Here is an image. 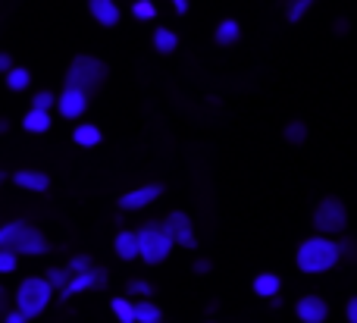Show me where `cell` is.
<instances>
[{
  "mask_svg": "<svg viewBox=\"0 0 357 323\" xmlns=\"http://www.w3.org/2000/svg\"><path fill=\"white\" fill-rule=\"evenodd\" d=\"M342 261V251H339V242L329 236H310L298 245V255H295V264L301 273H326L333 270L335 264Z\"/></svg>",
  "mask_w": 357,
  "mask_h": 323,
  "instance_id": "1",
  "label": "cell"
},
{
  "mask_svg": "<svg viewBox=\"0 0 357 323\" xmlns=\"http://www.w3.org/2000/svg\"><path fill=\"white\" fill-rule=\"evenodd\" d=\"M0 248L13 251V255H44L47 251V239L38 226L13 220L0 230Z\"/></svg>",
  "mask_w": 357,
  "mask_h": 323,
  "instance_id": "2",
  "label": "cell"
},
{
  "mask_svg": "<svg viewBox=\"0 0 357 323\" xmlns=\"http://www.w3.org/2000/svg\"><path fill=\"white\" fill-rule=\"evenodd\" d=\"M107 82V63H100L98 57L79 54L73 60V66L66 69V88H79L88 98L100 91V85Z\"/></svg>",
  "mask_w": 357,
  "mask_h": 323,
  "instance_id": "3",
  "label": "cell"
},
{
  "mask_svg": "<svg viewBox=\"0 0 357 323\" xmlns=\"http://www.w3.org/2000/svg\"><path fill=\"white\" fill-rule=\"evenodd\" d=\"M50 299H54V286L47 283V276H29V280H22V286L16 292V308L31 320L38 314H44Z\"/></svg>",
  "mask_w": 357,
  "mask_h": 323,
  "instance_id": "4",
  "label": "cell"
},
{
  "mask_svg": "<svg viewBox=\"0 0 357 323\" xmlns=\"http://www.w3.org/2000/svg\"><path fill=\"white\" fill-rule=\"evenodd\" d=\"M173 245L176 242L163 230V223H144L138 230V257L144 264H163L169 257V251H173Z\"/></svg>",
  "mask_w": 357,
  "mask_h": 323,
  "instance_id": "5",
  "label": "cell"
},
{
  "mask_svg": "<svg viewBox=\"0 0 357 323\" xmlns=\"http://www.w3.org/2000/svg\"><path fill=\"white\" fill-rule=\"evenodd\" d=\"M345 226H348L345 201L335 198V195H326V198L317 204V211H314V230L320 232V236L335 239V236H342V232H345Z\"/></svg>",
  "mask_w": 357,
  "mask_h": 323,
  "instance_id": "6",
  "label": "cell"
},
{
  "mask_svg": "<svg viewBox=\"0 0 357 323\" xmlns=\"http://www.w3.org/2000/svg\"><path fill=\"white\" fill-rule=\"evenodd\" d=\"M104 286H107V270L104 267H88V270H82V273L69 276V283L60 289V299L69 301L73 295H82V292H88V289H104Z\"/></svg>",
  "mask_w": 357,
  "mask_h": 323,
  "instance_id": "7",
  "label": "cell"
},
{
  "mask_svg": "<svg viewBox=\"0 0 357 323\" xmlns=\"http://www.w3.org/2000/svg\"><path fill=\"white\" fill-rule=\"evenodd\" d=\"M163 230L169 232V239H173L176 245H182V248H197V239H195V223H191L188 213L182 211H173L167 220H163Z\"/></svg>",
  "mask_w": 357,
  "mask_h": 323,
  "instance_id": "8",
  "label": "cell"
},
{
  "mask_svg": "<svg viewBox=\"0 0 357 323\" xmlns=\"http://www.w3.org/2000/svg\"><path fill=\"white\" fill-rule=\"evenodd\" d=\"M160 195H163V186H160V182H148V186H138V188H132V192H126L123 198H119V211H142V207L154 204Z\"/></svg>",
  "mask_w": 357,
  "mask_h": 323,
  "instance_id": "9",
  "label": "cell"
},
{
  "mask_svg": "<svg viewBox=\"0 0 357 323\" xmlns=\"http://www.w3.org/2000/svg\"><path fill=\"white\" fill-rule=\"evenodd\" d=\"M295 314H298V320L301 323H326L329 305L320 299V295H304V299H298Z\"/></svg>",
  "mask_w": 357,
  "mask_h": 323,
  "instance_id": "10",
  "label": "cell"
},
{
  "mask_svg": "<svg viewBox=\"0 0 357 323\" xmlns=\"http://www.w3.org/2000/svg\"><path fill=\"white\" fill-rule=\"evenodd\" d=\"M56 107H60V117L79 119L88 110V94L79 91V88H63V94L56 98Z\"/></svg>",
  "mask_w": 357,
  "mask_h": 323,
  "instance_id": "11",
  "label": "cell"
},
{
  "mask_svg": "<svg viewBox=\"0 0 357 323\" xmlns=\"http://www.w3.org/2000/svg\"><path fill=\"white\" fill-rule=\"evenodd\" d=\"M13 182H16L19 188H25V192H47L50 188V176L38 173V170H19V173L13 176Z\"/></svg>",
  "mask_w": 357,
  "mask_h": 323,
  "instance_id": "12",
  "label": "cell"
},
{
  "mask_svg": "<svg viewBox=\"0 0 357 323\" xmlns=\"http://www.w3.org/2000/svg\"><path fill=\"white\" fill-rule=\"evenodd\" d=\"M88 10H91V16L98 19L100 25H116L119 22V6L116 0H88Z\"/></svg>",
  "mask_w": 357,
  "mask_h": 323,
  "instance_id": "13",
  "label": "cell"
},
{
  "mask_svg": "<svg viewBox=\"0 0 357 323\" xmlns=\"http://www.w3.org/2000/svg\"><path fill=\"white\" fill-rule=\"evenodd\" d=\"M113 251H116V257H123V261H135L138 257V232H116V239H113Z\"/></svg>",
  "mask_w": 357,
  "mask_h": 323,
  "instance_id": "14",
  "label": "cell"
},
{
  "mask_svg": "<svg viewBox=\"0 0 357 323\" xmlns=\"http://www.w3.org/2000/svg\"><path fill=\"white\" fill-rule=\"evenodd\" d=\"M241 38V25H238V19H222L220 25H216V31H213V41L220 44V47H232L235 41Z\"/></svg>",
  "mask_w": 357,
  "mask_h": 323,
  "instance_id": "15",
  "label": "cell"
},
{
  "mask_svg": "<svg viewBox=\"0 0 357 323\" xmlns=\"http://www.w3.org/2000/svg\"><path fill=\"white\" fill-rule=\"evenodd\" d=\"M251 289H254V295H260V299H276L279 289H282V280H279L276 273H257Z\"/></svg>",
  "mask_w": 357,
  "mask_h": 323,
  "instance_id": "16",
  "label": "cell"
},
{
  "mask_svg": "<svg viewBox=\"0 0 357 323\" xmlns=\"http://www.w3.org/2000/svg\"><path fill=\"white\" fill-rule=\"evenodd\" d=\"M22 129L31 132V135L50 132V113H47V110H38V107H31V110L25 113V119H22Z\"/></svg>",
  "mask_w": 357,
  "mask_h": 323,
  "instance_id": "17",
  "label": "cell"
},
{
  "mask_svg": "<svg viewBox=\"0 0 357 323\" xmlns=\"http://www.w3.org/2000/svg\"><path fill=\"white\" fill-rule=\"evenodd\" d=\"M163 320V311L154 305V301H135V323H160Z\"/></svg>",
  "mask_w": 357,
  "mask_h": 323,
  "instance_id": "18",
  "label": "cell"
},
{
  "mask_svg": "<svg viewBox=\"0 0 357 323\" xmlns=\"http://www.w3.org/2000/svg\"><path fill=\"white\" fill-rule=\"evenodd\" d=\"M100 138H104V135H100L98 126H88V123L79 126V129L73 132V142L82 144V148H94V144H100Z\"/></svg>",
  "mask_w": 357,
  "mask_h": 323,
  "instance_id": "19",
  "label": "cell"
},
{
  "mask_svg": "<svg viewBox=\"0 0 357 323\" xmlns=\"http://www.w3.org/2000/svg\"><path fill=\"white\" fill-rule=\"evenodd\" d=\"M110 308H113V314H116L119 323H135V301L116 295V299H110Z\"/></svg>",
  "mask_w": 357,
  "mask_h": 323,
  "instance_id": "20",
  "label": "cell"
},
{
  "mask_svg": "<svg viewBox=\"0 0 357 323\" xmlns=\"http://www.w3.org/2000/svg\"><path fill=\"white\" fill-rule=\"evenodd\" d=\"M154 47L160 50V54H173L178 47V35L173 29H157L154 31Z\"/></svg>",
  "mask_w": 357,
  "mask_h": 323,
  "instance_id": "21",
  "label": "cell"
},
{
  "mask_svg": "<svg viewBox=\"0 0 357 323\" xmlns=\"http://www.w3.org/2000/svg\"><path fill=\"white\" fill-rule=\"evenodd\" d=\"M310 6H314V0H289V3H285V22H291V25L301 22L310 13Z\"/></svg>",
  "mask_w": 357,
  "mask_h": 323,
  "instance_id": "22",
  "label": "cell"
},
{
  "mask_svg": "<svg viewBox=\"0 0 357 323\" xmlns=\"http://www.w3.org/2000/svg\"><path fill=\"white\" fill-rule=\"evenodd\" d=\"M29 82H31V75H29V69H22V66H13L10 73H6V85H10V91H25Z\"/></svg>",
  "mask_w": 357,
  "mask_h": 323,
  "instance_id": "23",
  "label": "cell"
},
{
  "mask_svg": "<svg viewBox=\"0 0 357 323\" xmlns=\"http://www.w3.org/2000/svg\"><path fill=\"white\" fill-rule=\"evenodd\" d=\"M282 135H285L289 144H304L307 142V126H304L301 119H291V123L282 129Z\"/></svg>",
  "mask_w": 357,
  "mask_h": 323,
  "instance_id": "24",
  "label": "cell"
},
{
  "mask_svg": "<svg viewBox=\"0 0 357 323\" xmlns=\"http://www.w3.org/2000/svg\"><path fill=\"white\" fill-rule=\"evenodd\" d=\"M132 16L142 19V22H151V19L157 16V3L154 0H135V3H132Z\"/></svg>",
  "mask_w": 357,
  "mask_h": 323,
  "instance_id": "25",
  "label": "cell"
},
{
  "mask_svg": "<svg viewBox=\"0 0 357 323\" xmlns=\"http://www.w3.org/2000/svg\"><path fill=\"white\" fill-rule=\"evenodd\" d=\"M69 276H73V273H69V270H60V267H50V270H47V283H50L54 289H63V286H66Z\"/></svg>",
  "mask_w": 357,
  "mask_h": 323,
  "instance_id": "26",
  "label": "cell"
},
{
  "mask_svg": "<svg viewBox=\"0 0 357 323\" xmlns=\"http://www.w3.org/2000/svg\"><path fill=\"white\" fill-rule=\"evenodd\" d=\"M31 107H38V110H47L50 113V107H56V98L50 91H38L35 98H31Z\"/></svg>",
  "mask_w": 357,
  "mask_h": 323,
  "instance_id": "27",
  "label": "cell"
},
{
  "mask_svg": "<svg viewBox=\"0 0 357 323\" xmlns=\"http://www.w3.org/2000/svg\"><path fill=\"white\" fill-rule=\"evenodd\" d=\"M339 251H342V257H345V261L357 264V242H354V239H342V242H339Z\"/></svg>",
  "mask_w": 357,
  "mask_h": 323,
  "instance_id": "28",
  "label": "cell"
},
{
  "mask_svg": "<svg viewBox=\"0 0 357 323\" xmlns=\"http://www.w3.org/2000/svg\"><path fill=\"white\" fill-rule=\"evenodd\" d=\"M129 292H132V295H142V299H151L154 286H151V283H144V280H132V283H129Z\"/></svg>",
  "mask_w": 357,
  "mask_h": 323,
  "instance_id": "29",
  "label": "cell"
},
{
  "mask_svg": "<svg viewBox=\"0 0 357 323\" xmlns=\"http://www.w3.org/2000/svg\"><path fill=\"white\" fill-rule=\"evenodd\" d=\"M13 270H16V255L0 248V273H13Z\"/></svg>",
  "mask_w": 357,
  "mask_h": 323,
  "instance_id": "30",
  "label": "cell"
},
{
  "mask_svg": "<svg viewBox=\"0 0 357 323\" xmlns=\"http://www.w3.org/2000/svg\"><path fill=\"white\" fill-rule=\"evenodd\" d=\"M91 267V257L88 255H75L73 261H69V273H82V270Z\"/></svg>",
  "mask_w": 357,
  "mask_h": 323,
  "instance_id": "31",
  "label": "cell"
},
{
  "mask_svg": "<svg viewBox=\"0 0 357 323\" xmlns=\"http://www.w3.org/2000/svg\"><path fill=\"white\" fill-rule=\"evenodd\" d=\"M3 323H29V317H25V314L16 308V311H6L3 314Z\"/></svg>",
  "mask_w": 357,
  "mask_h": 323,
  "instance_id": "32",
  "label": "cell"
},
{
  "mask_svg": "<svg viewBox=\"0 0 357 323\" xmlns=\"http://www.w3.org/2000/svg\"><path fill=\"white\" fill-rule=\"evenodd\" d=\"M210 270H213V264H210L207 261V257H197V261H195V273H210Z\"/></svg>",
  "mask_w": 357,
  "mask_h": 323,
  "instance_id": "33",
  "label": "cell"
},
{
  "mask_svg": "<svg viewBox=\"0 0 357 323\" xmlns=\"http://www.w3.org/2000/svg\"><path fill=\"white\" fill-rule=\"evenodd\" d=\"M348 29H351V25H348V19H335V25H333V31L339 38H345L348 35Z\"/></svg>",
  "mask_w": 357,
  "mask_h": 323,
  "instance_id": "34",
  "label": "cell"
},
{
  "mask_svg": "<svg viewBox=\"0 0 357 323\" xmlns=\"http://www.w3.org/2000/svg\"><path fill=\"white\" fill-rule=\"evenodd\" d=\"M345 314H348V323H357V295H354V299H348Z\"/></svg>",
  "mask_w": 357,
  "mask_h": 323,
  "instance_id": "35",
  "label": "cell"
},
{
  "mask_svg": "<svg viewBox=\"0 0 357 323\" xmlns=\"http://www.w3.org/2000/svg\"><path fill=\"white\" fill-rule=\"evenodd\" d=\"M169 3H173V10L178 13V16H185V13H188V6H191L188 0H169Z\"/></svg>",
  "mask_w": 357,
  "mask_h": 323,
  "instance_id": "36",
  "label": "cell"
},
{
  "mask_svg": "<svg viewBox=\"0 0 357 323\" xmlns=\"http://www.w3.org/2000/svg\"><path fill=\"white\" fill-rule=\"evenodd\" d=\"M13 69V60H10V54H0V73H10Z\"/></svg>",
  "mask_w": 357,
  "mask_h": 323,
  "instance_id": "37",
  "label": "cell"
},
{
  "mask_svg": "<svg viewBox=\"0 0 357 323\" xmlns=\"http://www.w3.org/2000/svg\"><path fill=\"white\" fill-rule=\"evenodd\" d=\"M3 314H6V289L0 286V317H3Z\"/></svg>",
  "mask_w": 357,
  "mask_h": 323,
  "instance_id": "38",
  "label": "cell"
},
{
  "mask_svg": "<svg viewBox=\"0 0 357 323\" xmlns=\"http://www.w3.org/2000/svg\"><path fill=\"white\" fill-rule=\"evenodd\" d=\"M0 182H3V173H0Z\"/></svg>",
  "mask_w": 357,
  "mask_h": 323,
  "instance_id": "39",
  "label": "cell"
}]
</instances>
